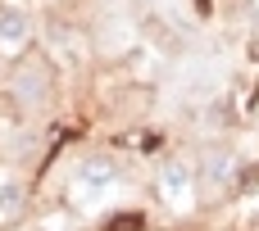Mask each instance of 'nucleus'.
Wrapping results in <instances>:
<instances>
[{
    "label": "nucleus",
    "mask_w": 259,
    "mask_h": 231,
    "mask_svg": "<svg viewBox=\"0 0 259 231\" xmlns=\"http://www.w3.org/2000/svg\"><path fill=\"white\" fill-rule=\"evenodd\" d=\"M32 41V18L23 9H0V54H23Z\"/></svg>",
    "instance_id": "nucleus-4"
},
{
    "label": "nucleus",
    "mask_w": 259,
    "mask_h": 231,
    "mask_svg": "<svg viewBox=\"0 0 259 231\" xmlns=\"http://www.w3.org/2000/svg\"><path fill=\"white\" fill-rule=\"evenodd\" d=\"M232 154H223V150H214V154H205V177L214 182V186H223V182H232Z\"/></svg>",
    "instance_id": "nucleus-6"
},
{
    "label": "nucleus",
    "mask_w": 259,
    "mask_h": 231,
    "mask_svg": "<svg viewBox=\"0 0 259 231\" xmlns=\"http://www.w3.org/2000/svg\"><path fill=\"white\" fill-rule=\"evenodd\" d=\"M155 191L164 195V204L191 209L196 204V168H191V159H164L159 172H155Z\"/></svg>",
    "instance_id": "nucleus-1"
},
{
    "label": "nucleus",
    "mask_w": 259,
    "mask_h": 231,
    "mask_svg": "<svg viewBox=\"0 0 259 231\" xmlns=\"http://www.w3.org/2000/svg\"><path fill=\"white\" fill-rule=\"evenodd\" d=\"M118 182V159L114 154H91V159H82L77 163V172H73V191L82 195H96V191H109Z\"/></svg>",
    "instance_id": "nucleus-2"
},
{
    "label": "nucleus",
    "mask_w": 259,
    "mask_h": 231,
    "mask_svg": "<svg viewBox=\"0 0 259 231\" xmlns=\"http://www.w3.org/2000/svg\"><path fill=\"white\" fill-rule=\"evenodd\" d=\"M9 86H14V95L23 104H41L50 95V73H46V64H23V68H14Z\"/></svg>",
    "instance_id": "nucleus-3"
},
{
    "label": "nucleus",
    "mask_w": 259,
    "mask_h": 231,
    "mask_svg": "<svg viewBox=\"0 0 259 231\" xmlns=\"http://www.w3.org/2000/svg\"><path fill=\"white\" fill-rule=\"evenodd\" d=\"M27 209V182L23 177H0V222H14Z\"/></svg>",
    "instance_id": "nucleus-5"
}]
</instances>
